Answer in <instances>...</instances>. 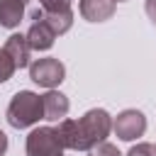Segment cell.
I'll return each instance as SVG.
<instances>
[{
	"instance_id": "obj_1",
	"label": "cell",
	"mask_w": 156,
	"mask_h": 156,
	"mask_svg": "<svg viewBox=\"0 0 156 156\" xmlns=\"http://www.w3.org/2000/svg\"><path fill=\"white\" fill-rule=\"evenodd\" d=\"M10 127L15 129H27L32 124H37L39 119H44V102L41 95L32 93V90H20L12 95L7 112H5Z\"/></svg>"
},
{
	"instance_id": "obj_2",
	"label": "cell",
	"mask_w": 156,
	"mask_h": 156,
	"mask_svg": "<svg viewBox=\"0 0 156 156\" xmlns=\"http://www.w3.org/2000/svg\"><path fill=\"white\" fill-rule=\"evenodd\" d=\"M78 132H80L83 151H90L93 146H98L100 141H105L110 136V132H112V117H110V112L102 110V107L88 110L78 119Z\"/></svg>"
},
{
	"instance_id": "obj_3",
	"label": "cell",
	"mask_w": 156,
	"mask_h": 156,
	"mask_svg": "<svg viewBox=\"0 0 156 156\" xmlns=\"http://www.w3.org/2000/svg\"><path fill=\"white\" fill-rule=\"evenodd\" d=\"M27 156H63V141L56 127H37L27 134Z\"/></svg>"
},
{
	"instance_id": "obj_4",
	"label": "cell",
	"mask_w": 156,
	"mask_h": 156,
	"mask_svg": "<svg viewBox=\"0 0 156 156\" xmlns=\"http://www.w3.org/2000/svg\"><path fill=\"white\" fill-rule=\"evenodd\" d=\"M29 78L41 88H56L66 78V66L54 56H44L29 63Z\"/></svg>"
},
{
	"instance_id": "obj_5",
	"label": "cell",
	"mask_w": 156,
	"mask_h": 156,
	"mask_svg": "<svg viewBox=\"0 0 156 156\" xmlns=\"http://www.w3.org/2000/svg\"><path fill=\"white\" fill-rule=\"evenodd\" d=\"M112 132L122 141H134L136 136H141L146 132V117H144V112L141 110H122L112 119Z\"/></svg>"
},
{
	"instance_id": "obj_6",
	"label": "cell",
	"mask_w": 156,
	"mask_h": 156,
	"mask_svg": "<svg viewBox=\"0 0 156 156\" xmlns=\"http://www.w3.org/2000/svg\"><path fill=\"white\" fill-rule=\"evenodd\" d=\"M54 39H56V32L44 20V10L41 7L32 10V24L27 29V41H29L32 51H46V49H51Z\"/></svg>"
},
{
	"instance_id": "obj_7",
	"label": "cell",
	"mask_w": 156,
	"mask_h": 156,
	"mask_svg": "<svg viewBox=\"0 0 156 156\" xmlns=\"http://www.w3.org/2000/svg\"><path fill=\"white\" fill-rule=\"evenodd\" d=\"M41 102H44V119H49V122H61L71 107L68 98L54 88H49V93L41 95Z\"/></svg>"
},
{
	"instance_id": "obj_8",
	"label": "cell",
	"mask_w": 156,
	"mask_h": 156,
	"mask_svg": "<svg viewBox=\"0 0 156 156\" xmlns=\"http://www.w3.org/2000/svg\"><path fill=\"white\" fill-rule=\"evenodd\" d=\"M5 51L12 56V61H15L17 68L29 66L32 46H29V41H27V34H10L7 41H5Z\"/></svg>"
},
{
	"instance_id": "obj_9",
	"label": "cell",
	"mask_w": 156,
	"mask_h": 156,
	"mask_svg": "<svg viewBox=\"0 0 156 156\" xmlns=\"http://www.w3.org/2000/svg\"><path fill=\"white\" fill-rule=\"evenodd\" d=\"M80 15L88 22H105L115 15L112 0H80Z\"/></svg>"
},
{
	"instance_id": "obj_10",
	"label": "cell",
	"mask_w": 156,
	"mask_h": 156,
	"mask_svg": "<svg viewBox=\"0 0 156 156\" xmlns=\"http://www.w3.org/2000/svg\"><path fill=\"white\" fill-rule=\"evenodd\" d=\"M22 17H24V2H20V0H0V27L15 29V27H20Z\"/></svg>"
},
{
	"instance_id": "obj_11",
	"label": "cell",
	"mask_w": 156,
	"mask_h": 156,
	"mask_svg": "<svg viewBox=\"0 0 156 156\" xmlns=\"http://www.w3.org/2000/svg\"><path fill=\"white\" fill-rule=\"evenodd\" d=\"M61 141L66 149H73V151H83V144H80V132H78V119H61L58 127H56Z\"/></svg>"
},
{
	"instance_id": "obj_12",
	"label": "cell",
	"mask_w": 156,
	"mask_h": 156,
	"mask_svg": "<svg viewBox=\"0 0 156 156\" xmlns=\"http://www.w3.org/2000/svg\"><path fill=\"white\" fill-rule=\"evenodd\" d=\"M44 20L49 22V27L58 34H66L73 27V10H63V12H44Z\"/></svg>"
},
{
	"instance_id": "obj_13",
	"label": "cell",
	"mask_w": 156,
	"mask_h": 156,
	"mask_svg": "<svg viewBox=\"0 0 156 156\" xmlns=\"http://www.w3.org/2000/svg\"><path fill=\"white\" fill-rule=\"evenodd\" d=\"M17 71V66H15V61H12V56L5 51V46L0 49V83H5V80H10L12 78V73Z\"/></svg>"
},
{
	"instance_id": "obj_14",
	"label": "cell",
	"mask_w": 156,
	"mask_h": 156,
	"mask_svg": "<svg viewBox=\"0 0 156 156\" xmlns=\"http://www.w3.org/2000/svg\"><path fill=\"white\" fill-rule=\"evenodd\" d=\"M88 156H122V154H119V149H117L115 144H110V141H100L98 146H93V149L88 151Z\"/></svg>"
},
{
	"instance_id": "obj_15",
	"label": "cell",
	"mask_w": 156,
	"mask_h": 156,
	"mask_svg": "<svg viewBox=\"0 0 156 156\" xmlns=\"http://www.w3.org/2000/svg\"><path fill=\"white\" fill-rule=\"evenodd\" d=\"M39 7L44 12H63L71 10V0H39Z\"/></svg>"
},
{
	"instance_id": "obj_16",
	"label": "cell",
	"mask_w": 156,
	"mask_h": 156,
	"mask_svg": "<svg viewBox=\"0 0 156 156\" xmlns=\"http://www.w3.org/2000/svg\"><path fill=\"white\" fill-rule=\"evenodd\" d=\"M127 156H156V146H154V144H146V141H141V144L132 146V149L127 151Z\"/></svg>"
},
{
	"instance_id": "obj_17",
	"label": "cell",
	"mask_w": 156,
	"mask_h": 156,
	"mask_svg": "<svg viewBox=\"0 0 156 156\" xmlns=\"http://www.w3.org/2000/svg\"><path fill=\"white\" fill-rule=\"evenodd\" d=\"M144 10H146V15H149L151 24L156 27V0H146V2H144Z\"/></svg>"
},
{
	"instance_id": "obj_18",
	"label": "cell",
	"mask_w": 156,
	"mask_h": 156,
	"mask_svg": "<svg viewBox=\"0 0 156 156\" xmlns=\"http://www.w3.org/2000/svg\"><path fill=\"white\" fill-rule=\"evenodd\" d=\"M5 151H7V134L0 129V156H2Z\"/></svg>"
},
{
	"instance_id": "obj_19",
	"label": "cell",
	"mask_w": 156,
	"mask_h": 156,
	"mask_svg": "<svg viewBox=\"0 0 156 156\" xmlns=\"http://www.w3.org/2000/svg\"><path fill=\"white\" fill-rule=\"evenodd\" d=\"M112 2H124V0H112Z\"/></svg>"
},
{
	"instance_id": "obj_20",
	"label": "cell",
	"mask_w": 156,
	"mask_h": 156,
	"mask_svg": "<svg viewBox=\"0 0 156 156\" xmlns=\"http://www.w3.org/2000/svg\"><path fill=\"white\" fill-rule=\"evenodd\" d=\"M20 2H29V0H20Z\"/></svg>"
}]
</instances>
